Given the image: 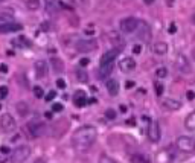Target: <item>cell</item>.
<instances>
[{
  "label": "cell",
  "instance_id": "37",
  "mask_svg": "<svg viewBox=\"0 0 195 163\" xmlns=\"http://www.w3.org/2000/svg\"><path fill=\"white\" fill-rule=\"evenodd\" d=\"M56 87L58 89H66V82H64V79H56Z\"/></svg>",
  "mask_w": 195,
  "mask_h": 163
},
{
  "label": "cell",
  "instance_id": "20",
  "mask_svg": "<svg viewBox=\"0 0 195 163\" xmlns=\"http://www.w3.org/2000/svg\"><path fill=\"white\" fill-rule=\"evenodd\" d=\"M168 44L165 41H157L154 46H153V52L156 55H166L168 54Z\"/></svg>",
  "mask_w": 195,
  "mask_h": 163
},
{
  "label": "cell",
  "instance_id": "23",
  "mask_svg": "<svg viewBox=\"0 0 195 163\" xmlns=\"http://www.w3.org/2000/svg\"><path fill=\"white\" fill-rule=\"evenodd\" d=\"M184 127L188 131H194L195 130V114L194 113H189L184 119Z\"/></svg>",
  "mask_w": 195,
  "mask_h": 163
},
{
  "label": "cell",
  "instance_id": "19",
  "mask_svg": "<svg viewBox=\"0 0 195 163\" xmlns=\"http://www.w3.org/2000/svg\"><path fill=\"white\" fill-rule=\"evenodd\" d=\"M113 67H114V63L99 64V78H101V79H105V78H108V75L113 72Z\"/></svg>",
  "mask_w": 195,
  "mask_h": 163
},
{
  "label": "cell",
  "instance_id": "5",
  "mask_svg": "<svg viewBox=\"0 0 195 163\" xmlns=\"http://www.w3.org/2000/svg\"><path fill=\"white\" fill-rule=\"evenodd\" d=\"M175 67H177L178 72L183 73V75H189V73L192 72V66H191L188 56L183 54L177 55V58H175Z\"/></svg>",
  "mask_w": 195,
  "mask_h": 163
},
{
  "label": "cell",
  "instance_id": "46",
  "mask_svg": "<svg viewBox=\"0 0 195 163\" xmlns=\"http://www.w3.org/2000/svg\"><path fill=\"white\" fill-rule=\"evenodd\" d=\"M46 117H47V119H52V111H47V113H46Z\"/></svg>",
  "mask_w": 195,
  "mask_h": 163
},
{
  "label": "cell",
  "instance_id": "25",
  "mask_svg": "<svg viewBox=\"0 0 195 163\" xmlns=\"http://www.w3.org/2000/svg\"><path fill=\"white\" fill-rule=\"evenodd\" d=\"M76 78H78L79 82H87L89 81V75H87V72L84 69H78L76 70Z\"/></svg>",
  "mask_w": 195,
  "mask_h": 163
},
{
  "label": "cell",
  "instance_id": "30",
  "mask_svg": "<svg viewBox=\"0 0 195 163\" xmlns=\"http://www.w3.org/2000/svg\"><path fill=\"white\" fill-rule=\"evenodd\" d=\"M154 91H156V96H162V95H163V91H165V87H163V84H160V82H156V84H154Z\"/></svg>",
  "mask_w": 195,
  "mask_h": 163
},
{
  "label": "cell",
  "instance_id": "38",
  "mask_svg": "<svg viewBox=\"0 0 195 163\" xmlns=\"http://www.w3.org/2000/svg\"><path fill=\"white\" fill-rule=\"evenodd\" d=\"M175 31H177V26H175V23H171V26H169L168 32H169V34H175Z\"/></svg>",
  "mask_w": 195,
  "mask_h": 163
},
{
  "label": "cell",
  "instance_id": "33",
  "mask_svg": "<svg viewBox=\"0 0 195 163\" xmlns=\"http://www.w3.org/2000/svg\"><path fill=\"white\" fill-rule=\"evenodd\" d=\"M64 110V105L63 104H58V102H53L52 104V113H60V111H63Z\"/></svg>",
  "mask_w": 195,
  "mask_h": 163
},
{
  "label": "cell",
  "instance_id": "29",
  "mask_svg": "<svg viewBox=\"0 0 195 163\" xmlns=\"http://www.w3.org/2000/svg\"><path fill=\"white\" fill-rule=\"evenodd\" d=\"M17 110H18V113L21 114V116H24L26 113H28V105H26V102H18L17 104Z\"/></svg>",
  "mask_w": 195,
  "mask_h": 163
},
{
  "label": "cell",
  "instance_id": "31",
  "mask_svg": "<svg viewBox=\"0 0 195 163\" xmlns=\"http://www.w3.org/2000/svg\"><path fill=\"white\" fill-rule=\"evenodd\" d=\"M98 163H116L110 156H107V154H101L99 156V162Z\"/></svg>",
  "mask_w": 195,
  "mask_h": 163
},
{
  "label": "cell",
  "instance_id": "27",
  "mask_svg": "<svg viewBox=\"0 0 195 163\" xmlns=\"http://www.w3.org/2000/svg\"><path fill=\"white\" fill-rule=\"evenodd\" d=\"M26 6H28V9H31V11H37V9L40 8V0H28V2H26Z\"/></svg>",
  "mask_w": 195,
  "mask_h": 163
},
{
  "label": "cell",
  "instance_id": "1",
  "mask_svg": "<svg viewBox=\"0 0 195 163\" xmlns=\"http://www.w3.org/2000/svg\"><path fill=\"white\" fill-rule=\"evenodd\" d=\"M98 139V131L93 125H84L75 130L72 136V146L78 152H87Z\"/></svg>",
  "mask_w": 195,
  "mask_h": 163
},
{
  "label": "cell",
  "instance_id": "4",
  "mask_svg": "<svg viewBox=\"0 0 195 163\" xmlns=\"http://www.w3.org/2000/svg\"><path fill=\"white\" fill-rule=\"evenodd\" d=\"M0 127L5 133H14L17 130V122L11 114H2L0 116Z\"/></svg>",
  "mask_w": 195,
  "mask_h": 163
},
{
  "label": "cell",
  "instance_id": "42",
  "mask_svg": "<svg viewBox=\"0 0 195 163\" xmlns=\"http://www.w3.org/2000/svg\"><path fill=\"white\" fill-rule=\"evenodd\" d=\"M0 72H2V73H6V72H8V67H6V64H2V66H0Z\"/></svg>",
  "mask_w": 195,
  "mask_h": 163
},
{
  "label": "cell",
  "instance_id": "45",
  "mask_svg": "<svg viewBox=\"0 0 195 163\" xmlns=\"http://www.w3.org/2000/svg\"><path fill=\"white\" fill-rule=\"evenodd\" d=\"M154 2H156V0H143V3H145V5H153Z\"/></svg>",
  "mask_w": 195,
  "mask_h": 163
},
{
  "label": "cell",
  "instance_id": "9",
  "mask_svg": "<svg viewBox=\"0 0 195 163\" xmlns=\"http://www.w3.org/2000/svg\"><path fill=\"white\" fill-rule=\"evenodd\" d=\"M134 32L137 34V37H139L140 40H145V41H149V40H151V28H149V24L145 23V21H139V23H137V28H136Z\"/></svg>",
  "mask_w": 195,
  "mask_h": 163
},
{
  "label": "cell",
  "instance_id": "14",
  "mask_svg": "<svg viewBox=\"0 0 195 163\" xmlns=\"http://www.w3.org/2000/svg\"><path fill=\"white\" fill-rule=\"evenodd\" d=\"M119 69L121 72L124 73H130L136 69V61L131 58V56H126V58H122L121 63H119Z\"/></svg>",
  "mask_w": 195,
  "mask_h": 163
},
{
  "label": "cell",
  "instance_id": "34",
  "mask_svg": "<svg viewBox=\"0 0 195 163\" xmlns=\"http://www.w3.org/2000/svg\"><path fill=\"white\" fill-rule=\"evenodd\" d=\"M43 95H44V93H43V89H41L40 86L34 87V96H35V98H38V99H40V98H43Z\"/></svg>",
  "mask_w": 195,
  "mask_h": 163
},
{
  "label": "cell",
  "instance_id": "32",
  "mask_svg": "<svg viewBox=\"0 0 195 163\" xmlns=\"http://www.w3.org/2000/svg\"><path fill=\"white\" fill-rule=\"evenodd\" d=\"M116 111L113 108H108V110H105V117L107 119H110V121H113V119H116Z\"/></svg>",
  "mask_w": 195,
  "mask_h": 163
},
{
  "label": "cell",
  "instance_id": "6",
  "mask_svg": "<svg viewBox=\"0 0 195 163\" xmlns=\"http://www.w3.org/2000/svg\"><path fill=\"white\" fill-rule=\"evenodd\" d=\"M137 23H139V20H137L136 17H125V18H122V20L119 21V29H121V32L131 34V32H134V31H136Z\"/></svg>",
  "mask_w": 195,
  "mask_h": 163
},
{
  "label": "cell",
  "instance_id": "18",
  "mask_svg": "<svg viewBox=\"0 0 195 163\" xmlns=\"http://www.w3.org/2000/svg\"><path fill=\"white\" fill-rule=\"evenodd\" d=\"M163 107L169 111H177V110L181 108V102L177 101V99H172V98H168L163 101Z\"/></svg>",
  "mask_w": 195,
  "mask_h": 163
},
{
  "label": "cell",
  "instance_id": "10",
  "mask_svg": "<svg viewBox=\"0 0 195 163\" xmlns=\"http://www.w3.org/2000/svg\"><path fill=\"white\" fill-rule=\"evenodd\" d=\"M96 47H98V41H96V40H82V41H78V43H76V51L81 52V54L95 51Z\"/></svg>",
  "mask_w": 195,
  "mask_h": 163
},
{
  "label": "cell",
  "instance_id": "44",
  "mask_svg": "<svg viewBox=\"0 0 195 163\" xmlns=\"http://www.w3.org/2000/svg\"><path fill=\"white\" fill-rule=\"evenodd\" d=\"M131 87H134V82L128 81V82H126V89H131Z\"/></svg>",
  "mask_w": 195,
  "mask_h": 163
},
{
  "label": "cell",
  "instance_id": "28",
  "mask_svg": "<svg viewBox=\"0 0 195 163\" xmlns=\"http://www.w3.org/2000/svg\"><path fill=\"white\" fill-rule=\"evenodd\" d=\"M166 76H168V69H166V67H159V69L156 70V78L165 79Z\"/></svg>",
  "mask_w": 195,
  "mask_h": 163
},
{
  "label": "cell",
  "instance_id": "3",
  "mask_svg": "<svg viewBox=\"0 0 195 163\" xmlns=\"http://www.w3.org/2000/svg\"><path fill=\"white\" fill-rule=\"evenodd\" d=\"M28 130H29V133H31L32 137H41V136L46 134V125H44V122L40 121V119L29 121V122H28Z\"/></svg>",
  "mask_w": 195,
  "mask_h": 163
},
{
  "label": "cell",
  "instance_id": "15",
  "mask_svg": "<svg viewBox=\"0 0 195 163\" xmlns=\"http://www.w3.org/2000/svg\"><path fill=\"white\" fill-rule=\"evenodd\" d=\"M105 89H107V91H108V95H111V96H117V93L121 90L119 82H117V79H114V78H111V79L107 81Z\"/></svg>",
  "mask_w": 195,
  "mask_h": 163
},
{
  "label": "cell",
  "instance_id": "26",
  "mask_svg": "<svg viewBox=\"0 0 195 163\" xmlns=\"http://www.w3.org/2000/svg\"><path fill=\"white\" fill-rule=\"evenodd\" d=\"M14 44H17L20 47H29V46H31V41H29L28 38H24V37H20V38H16V40H14Z\"/></svg>",
  "mask_w": 195,
  "mask_h": 163
},
{
  "label": "cell",
  "instance_id": "22",
  "mask_svg": "<svg viewBox=\"0 0 195 163\" xmlns=\"http://www.w3.org/2000/svg\"><path fill=\"white\" fill-rule=\"evenodd\" d=\"M44 6H46V12L49 14H55L58 11V6L60 3L56 0H44Z\"/></svg>",
  "mask_w": 195,
  "mask_h": 163
},
{
  "label": "cell",
  "instance_id": "2",
  "mask_svg": "<svg viewBox=\"0 0 195 163\" xmlns=\"http://www.w3.org/2000/svg\"><path fill=\"white\" fill-rule=\"evenodd\" d=\"M29 156H31V148H29V146L28 145H18L17 148L12 151V154H11V157H9V162L11 163H23L29 159Z\"/></svg>",
  "mask_w": 195,
  "mask_h": 163
},
{
  "label": "cell",
  "instance_id": "16",
  "mask_svg": "<svg viewBox=\"0 0 195 163\" xmlns=\"http://www.w3.org/2000/svg\"><path fill=\"white\" fill-rule=\"evenodd\" d=\"M117 49H110V51H107L105 54H102L101 56V61H99V64H107V63H114V58L117 56Z\"/></svg>",
  "mask_w": 195,
  "mask_h": 163
},
{
  "label": "cell",
  "instance_id": "17",
  "mask_svg": "<svg viewBox=\"0 0 195 163\" xmlns=\"http://www.w3.org/2000/svg\"><path fill=\"white\" fill-rule=\"evenodd\" d=\"M73 101H75V105L78 108H82L86 104H87V99H86V91L84 90H78L73 95Z\"/></svg>",
  "mask_w": 195,
  "mask_h": 163
},
{
  "label": "cell",
  "instance_id": "21",
  "mask_svg": "<svg viewBox=\"0 0 195 163\" xmlns=\"http://www.w3.org/2000/svg\"><path fill=\"white\" fill-rule=\"evenodd\" d=\"M130 162L131 163H151L149 162V157L145 156V154H142V152H136V154H133V156L130 157Z\"/></svg>",
  "mask_w": 195,
  "mask_h": 163
},
{
  "label": "cell",
  "instance_id": "13",
  "mask_svg": "<svg viewBox=\"0 0 195 163\" xmlns=\"http://www.w3.org/2000/svg\"><path fill=\"white\" fill-rule=\"evenodd\" d=\"M23 26L20 23H14V21H9V23H0V34H11V32H18L21 31Z\"/></svg>",
  "mask_w": 195,
  "mask_h": 163
},
{
  "label": "cell",
  "instance_id": "36",
  "mask_svg": "<svg viewBox=\"0 0 195 163\" xmlns=\"http://www.w3.org/2000/svg\"><path fill=\"white\" fill-rule=\"evenodd\" d=\"M55 96H56V93H55V91H49V93H47V96H46V101H47V102H52L53 99H55Z\"/></svg>",
  "mask_w": 195,
  "mask_h": 163
},
{
  "label": "cell",
  "instance_id": "11",
  "mask_svg": "<svg viewBox=\"0 0 195 163\" xmlns=\"http://www.w3.org/2000/svg\"><path fill=\"white\" fill-rule=\"evenodd\" d=\"M107 37H108V41H111V44L114 46V49H124L125 46V40L121 37V34L119 32H116V31H111V32H108L107 34Z\"/></svg>",
  "mask_w": 195,
  "mask_h": 163
},
{
  "label": "cell",
  "instance_id": "35",
  "mask_svg": "<svg viewBox=\"0 0 195 163\" xmlns=\"http://www.w3.org/2000/svg\"><path fill=\"white\" fill-rule=\"evenodd\" d=\"M6 95H8V87H6V86H2V87H0V98H6Z\"/></svg>",
  "mask_w": 195,
  "mask_h": 163
},
{
  "label": "cell",
  "instance_id": "8",
  "mask_svg": "<svg viewBox=\"0 0 195 163\" xmlns=\"http://www.w3.org/2000/svg\"><path fill=\"white\" fill-rule=\"evenodd\" d=\"M160 137H162V131H160L159 122L157 121H149V125H148V139L153 143H157V142H160Z\"/></svg>",
  "mask_w": 195,
  "mask_h": 163
},
{
  "label": "cell",
  "instance_id": "43",
  "mask_svg": "<svg viewBox=\"0 0 195 163\" xmlns=\"http://www.w3.org/2000/svg\"><path fill=\"white\" fill-rule=\"evenodd\" d=\"M0 151H2V154H8V152H9V148H6V146H2V148H0Z\"/></svg>",
  "mask_w": 195,
  "mask_h": 163
},
{
  "label": "cell",
  "instance_id": "40",
  "mask_svg": "<svg viewBox=\"0 0 195 163\" xmlns=\"http://www.w3.org/2000/svg\"><path fill=\"white\" fill-rule=\"evenodd\" d=\"M86 64H89V58H82V59L79 61V66H82V67H84Z\"/></svg>",
  "mask_w": 195,
  "mask_h": 163
},
{
  "label": "cell",
  "instance_id": "24",
  "mask_svg": "<svg viewBox=\"0 0 195 163\" xmlns=\"http://www.w3.org/2000/svg\"><path fill=\"white\" fill-rule=\"evenodd\" d=\"M51 64H53V70H55V72H63V70H64V64H63V61L58 59V58H52V59H51Z\"/></svg>",
  "mask_w": 195,
  "mask_h": 163
},
{
  "label": "cell",
  "instance_id": "48",
  "mask_svg": "<svg viewBox=\"0 0 195 163\" xmlns=\"http://www.w3.org/2000/svg\"><path fill=\"white\" fill-rule=\"evenodd\" d=\"M2 2H5V0H0V3H2Z\"/></svg>",
  "mask_w": 195,
  "mask_h": 163
},
{
  "label": "cell",
  "instance_id": "7",
  "mask_svg": "<svg viewBox=\"0 0 195 163\" xmlns=\"http://www.w3.org/2000/svg\"><path fill=\"white\" fill-rule=\"evenodd\" d=\"M175 145L183 152H194V146H195L194 139L189 137V136H180V137H177Z\"/></svg>",
  "mask_w": 195,
  "mask_h": 163
},
{
  "label": "cell",
  "instance_id": "47",
  "mask_svg": "<svg viewBox=\"0 0 195 163\" xmlns=\"http://www.w3.org/2000/svg\"><path fill=\"white\" fill-rule=\"evenodd\" d=\"M35 163H46V162H44V160H43V159H38V160H37Z\"/></svg>",
  "mask_w": 195,
  "mask_h": 163
},
{
  "label": "cell",
  "instance_id": "39",
  "mask_svg": "<svg viewBox=\"0 0 195 163\" xmlns=\"http://www.w3.org/2000/svg\"><path fill=\"white\" fill-rule=\"evenodd\" d=\"M140 51H142L140 44H134V46H133V52H134V54H140Z\"/></svg>",
  "mask_w": 195,
  "mask_h": 163
},
{
  "label": "cell",
  "instance_id": "41",
  "mask_svg": "<svg viewBox=\"0 0 195 163\" xmlns=\"http://www.w3.org/2000/svg\"><path fill=\"white\" fill-rule=\"evenodd\" d=\"M186 96H188V99H189V101H192V99H194V91L189 90L188 93H186Z\"/></svg>",
  "mask_w": 195,
  "mask_h": 163
},
{
  "label": "cell",
  "instance_id": "12",
  "mask_svg": "<svg viewBox=\"0 0 195 163\" xmlns=\"http://www.w3.org/2000/svg\"><path fill=\"white\" fill-rule=\"evenodd\" d=\"M47 69H49V66H47V61H44V59H38V61H35V64H34L35 76L38 79H41V78H44V76L47 75Z\"/></svg>",
  "mask_w": 195,
  "mask_h": 163
}]
</instances>
